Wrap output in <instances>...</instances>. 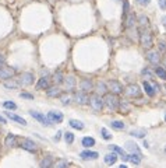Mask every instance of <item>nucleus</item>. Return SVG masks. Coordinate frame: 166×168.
Listing matches in <instances>:
<instances>
[{
  "instance_id": "2eb2a0df",
  "label": "nucleus",
  "mask_w": 166,
  "mask_h": 168,
  "mask_svg": "<svg viewBox=\"0 0 166 168\" xmlns=\"http://www.w3.org/2000/svg\"><path fill=\"white\" fill-rule=\"evenodd\" d=\"M109 147H110V150H113L116 154L121 156V158H123L124 161H127V154H126V151H124L121 147H119V146H116V144H112V146H109Z\"/></svg>"
},
{
  "instance_id": "6ab92c4d",
  "label": "nucleus",
  "mask_w": 166,
  "mask_h": 168,
  "mask_svg": "<svg viewBox=\"0 0 166 168\" xmlns=\"http://www.w3.org/2000/svg\"><path fill=\"white\" fill-rule=\"evenodd\" d=\"M15 142H17V137L10 133V134H7L6 140H4V144H6L7 147H13V146H15Z\"/></svg>"
},
{
  "instance_id": "0eeeda50",
  "label": "nucleus",
  "mask_w": 166,
  "mask_h": 168,
  "mask_svg": "<svg viewBox=\"0 0 166 168\" xmlns=\"http://www.w3.org/2000/svg\"><path fill=\"white\" fill-rule=\"evenodd\" d=\"M107 87H109V90H112V94H120V92L123 91L121 84L119 83V81H116V80L107 81Z\"/></svg>"
},
{
  "instance_id": "c03bdc74",
  "label": "nucleus",
  "mask_w": 166,
  "mask_h": 168,
  "mask_svg": "<svg viewBox=\"0 0 166 168\" xmlns=\"http://www.w3.org/2000/svg\"><path fill=\"white\" fill-rule=\"evenodd\" d=\"M142 74H144V76H146V77H148V78H151V72H149L148 69L142 70Z\"/></svg>"
},
{
  "instance_id": "f8f14e48",
  "label": "nucleus",
  "mask_w": 166,
  "mask_h": 168,
  "mask_svg": "<svg viewBox=\"0 0 166 168\" xmlns=\"http://www.w3.org/2000/svg\"><path fill=\"white\" fill-rule=\"evenodd\" d=\"M6 116L9 118V119L14 120V122L20 123V125H23V126H27V120L24 119V118L18 116V115H15V114H11V112H6Z\"/></svg>"
},
{
  "instance_id": "c9c22d12",
  "label": "nucleus",
  "mask_w": 166,
  "mask_h": 168,
  "mask_svg": "<svg viewBox=\"0 0 166 168\" xmlns=\"http://www.w3.org/2000/svg\"><path fill=\"white\" fill-rule=\"evenodd\" d=\"M53 80H55V83H56V84H60V83H63V74H62V73H60V72H57L56 74H55Z\"/></svg>"
},
{
  "instance_id": "9d476101",
  "label": "nucleus",
  "mask_w": 166,
  "mask_h": 168,
  "mask_svg": "<svg viewBox=\"0 0 166 168\" xmlns=\"http://www.w3.org/2000/svg\"><path fill=\"white\" fill-rule=\"evenodd\" d=\"M126 94L129 95V97H140L141 91H140V88H138V86H135V84H130V86L126 88Z\"/></svg>"
},
{
  "instance_id": "a18cd8bd",
  "label": "nucleus",
  "mask_w": 166,
  "mask_h": 168,
  "mask_svg": "<svg viewBox=\"0 0 166 168\" xmlns=\"http://www.w3.org/2000/svg\"><path fill=\"white\" fill-rule=\"evenodd\" d=\"M129 13V3L127 2H124V11H123V14L126 16V14Z\"/></svg>"
},
{
  "instance_id": "a19ab883",
  "label": "nucleus",
  "mask_w": 166,
  "mask_h": 168,
  "mask_svg": "<svg viewBox=\"0 0 166 168\" xmlns=\"http://www.w3.org/2000/svg\"><path fill=\"white\" fill-rule=\"evenodd\" d=\"M98 88L101 90L102 92H103V91H106V86H105V83H101V81H99V83H98Z\"/></svg>"
},
{
  "instance_id": "a211bd4d",
  "label": "nucleus",
  "mask_w": 166,
  "mask_h": 168,
  "mask_svg": "<svg viewBox=\"0 0 166 168\" xmlns=\"http://www.w3.org/2000/svg\"><path fill=\"white\" fill-rule=\"evenodd\" d=\"M116 160H117V154H116V153H109V154L105 156V162H106L107 165L115 164Z\"/></svg>"
},
{
  "instance_id": "58836bf2",
  "label": "nucleus",
  "mask_w": 166,
  "mask_h": 168,
  "mask_svg": "<svg viewBox=\"0 0 166 168\" xmlns=\"http://www.w3.org/2000/svg\"><path fill=\"white\" fill-rule=\"evenodd\" d=\"M20 97H21V98H28V100H32V98H34V95H32V94H28V92H21Z\"/></svg>"
},
{
  "instance_id": "412c9836",
  "label": "nucleus",
  "mask_w": 166,
  "mask_h": 168,
  "mask_svg": "<svg viewBox=\"0 0 166 168\" xmlns=\"http://www.w3.org/2000/svg\"><path fill=\"white\" fill-rule=\"evenodd\" d=\"M141 157L142 156H138V154H130V156H127V161H131L133 164H140L141 161Z\"/></svg>"
},
{
  "instance_id": "de8ad7c7",
  "label": "nucleus",
  "mask_w": 166,
  "mask_h": 168,
  "mask_svg": "<svg viewBox=\"0 0 166 168\" xmlns=\"http://www.w3.org/2000/svg\"><path fill=\"white\" fill-rule=\"evenodd\" d=\"M0 123H6V119L3 116H0Z\"/></svg>"
},
{
  "instance_id": "72a5a7b5",
  "label": "nucleus",
  "mask_w": 166,
  "mask_h": 168,
  "mask_svg": "<svg viewBox=\"0 0 166 168\" xmlns=\"http://www.w3.org/2000/svg\"><path fill=\"white\" fill-rule=\"evenodd\" d=\"M3 106H4V108H7V109H15V108H17V105H15L13 101H4Z\"/></svg>"
},
{
  "instance_id": "603ef678",
  "label": "nucleus",
  "mask_w": 166,
  "mask_h": 168,
  "mask_svg": "<svg viewBox=\"0 0 166 168\" xmlns=\"http://www.w3.org/2000/svg\"><path fill=\"white\" fill-rule=\"evenodd\" d=\"M165 150H166V148H165Z\"/></svg>"
},
{
  "instance_id": "393cba45",
  "label": "nucleus",
  "mask_w": 166,
  "mask_h": 168,
  "mask_svg": "<svg viewBox=\"0 0 166 168\" xmlns=\"http://www.w3.org/2000/svg\"><path fill=\"white\" fill-rule=\"evenodd\" d=\"M52 165V157H45V158L41 161L39 168H50Z\"/></svg>"
},
{
  "instance_id": "4be33fe9",
  "label": "nucleus",
  "mask_w": 166,
  "mask_h": 168,
  "mask_svg": "<svg viewBox=\"0 0 166 168\" xmlns=\"http://www.w3.org/2000/svg\"><path fill=\"white\" fill-rule=\"evenodd\" d=\"M64 84H66V87H67V90L74 88V86H76V78L71 77V76H68V77L64 80Z\"/></svg>"
},
{
  "instance_id": "37998d69",
  "label": "nucleus",
  "mask_w": 166,
  "mask_h": 168,
  "mask_svg": "<svg viewBox=\"0 0 166 168\" xmlns=\"http://www.w3.org/2000/svg\"><path fill=\"white\" fill-rule=\"evenodd\" d=\"M137 2H138V4H141V6H148L151 0H137Z\"/></svg>"
},
{
  "instance_id": "2f4dec72",
  "label": "nucleus",
  "mask_w": 166,
  "mask_h": 168,
  "mask_svg": "<svg viewBox=\"0 0 166 168\" xmlns=\"http://www.w3.org/2000/svg\"><path fill=\"white\" fill-rule=\"evenodd\" d=\"M64 140H66V143H68V144H71V143L74 142V134L71 133V132H67V133L64 134Z\"/></svg>"
},
{
  "instance_id": "c85d7f7f",
  "label": "nucleus",
  "mask_w": 166,
  "mask_h": 168,
  "mask_svg": "<svg viewBox=\"0 0 166 168\" xmlns=\"http://www.w3.org/2000/svg\"><path fill=\"white\" fill-rule=\"evenodd\" d=\"M145 134H146V132L144 129H134L131 132V136H134V137H144Z\"/></svg>"
},
{
  "instance_id": "f704fd0d",
  "label": "nucleus",
  "mask_w": 166,
  "mask_h": 168,
  "mask_svg": "<svg viewBox=\"0 0 166 168\" xmlns=\"http://www.w3.org/2000/svg\"><path fill=\"white\" fill-rule=\"evenodd\" d=\"M155 72H156V76H159L160 78L166 80V72L162 69V67H156V70H155Z\"/></svg>"
},
{
  "instance_id": "f3484780",
  "label": "nucleus",
  "mask_w": 166,
  "mask_h": 168,
  "mask_svg": "<svg viewBox=\"0 0 166 168\" xmlns=\"http://www.w3.org/2000/svg\"><path fill=\"white\" fill-rule=\"evenodd\" d=\"M146 58H148V60L151 62L152 64H156L158 62H159V53H158V52H152V50H151V52L146 53Z\"/></svg>"
},
{
  "instance_id": "aec40b11",
  "label": "nucleus",
  "mask_w": 166,
  "mask_h": 168,
  "mask_svg": "<svg viewBox=\"0 0 166 168\" xmlns=\"http://www.w3.org/2000/svg\"><path fill=\"white\" fill-rule=\"evenodd\" d=\"M81 90L84 92H88L92 90V83H91V80H88V78H84V80L81 81Z\"/></svg>"
},
{
  "instance_id": "49530a36",
  "label": "nucleus",
  "mask_w": 166,
  "mask_h": 168,
  "mask_svg": "<svg viewBox=\"0 0 166 168\" xmlns=\"http://www.w3.org/2000/svg\"><path fill=\"white\" fill-rule=\"evenodd\" d=\"M60 136H62V132H57V134L55 136V140H56V142H59V140H60Z\"/></svg>"
},
{
  "instance_id": "7ed1b4c3",
  "label": "nucleus",
  "mask_w": 166,
  "mask_h": 168,
  "mask_svg": "<svg viewBox=\"0 0 166 168\" xmlns=\"http://www.w3.org/2000/svg\"><path fill=\"white\" fill-rule=\"evenodd\" d=\"M140 42L144 48H148V49L154 45V42H152V35L148 31H141L140 32Z\"/></svg>"
},
{
  "instance_id": "5701e85b",
  "label": "nucleus",
  "mask_w": 166,
  "mask_h": 168,
  "mask_svg": "<svg viewBox=\"0 0 166 168\" xmlns=\"http://www.w3.org/2000/svg\"><path fill=\"white\" fill-rule=\"evenodd\" d=\"M144 90L146 91V94H148L149 97H154V95H155V90H154V87H151V84L146 83V81H144Z\"/></svg>"
},
{
  "instance_id": "20e7f679",
  "label": "nucleus",
  "mask_w": 166,
  "mask_h": 168,
  "mask_svg": "<svg viewBox=\"0 0 166 168\" xmlns=\"http://www.w3.org/2000/svg\"><path fill=\"white\" fill-rule=\"evenodd\" d=\"M46 118H48V120L50 123H60V122H63V114L60 111H50Z\"/></svg>"
},
{
  "instance_id": "79ce46f5",
  "label": "nucleus",
  "mask_w": 166,
  "mask_h": 168,
  "mask_svg": "<svg viewBox=\"0 0 166 168\" xmlns=\"http://www.w3.org/2000/svg\"><path fill=\"white\" fill-rule=\"evenodd\" d=\"M146 22H148V18H146V17L145 16H141L140 17V24H146Z\"/></svg>"
},
{
  "instance_id": "39448f33",
  "label": "nucleus",
  "mask_w": 166,
  "mask_h": 168,
  "mask_svg": "<svg viewBox=\"0 0 166 168\" xmlns=\"http://www.w3.org/2000/svg\"><path fill=\"white\" fill-rule=\"evenodd\" d=\"M14 73H15V70L13 67H7V66L0 67V80H6V78L13 77Z\"/></svg>"
},
{
  "instance_id": "423d86ee",
  "label": "nucleus",
  "mask_w": 166,
  "mask_h": 168,
  "mask_svg": "<svg viewBox=\"0 0 166 168\" xmlns=\"http://www.w3.org/2000/svg\"><path fill=\"white\" fill-rule=\"evenodd\" d=\"M18 83H20V86H31L34 83V74L32 73H23Z\"/></svg>"
},
{
  "instance_id": "3c124183",
  "label": "nucleus",
  "mask_w": 166,
  "mask_h": 168,
  "mask_svg": "<svg viewBox=\"0 0 166 168\" xmlns=\"http://www.w3.org/2000/svg\"><path fill=\"white\" fill-rule=\"evenodd\" d=\"M165 21H166V18H165Z\"/></svg>"
},
{
  "instance_id": "4468645a",
  "label": "nucleus",
  "mask_w": 166,
  "mask_h": 168,
  "mask_svg": "<svg viewBox=\"0 0 166 168\" xmlns=\"http://www.w3.org/2000/svg\"><path fill=\"white\" fill-rule=\"evenodd\" d=\"M21 147L25 148V150H28V151H35L37 150L35 143L32 142V140H29V139H24L23 142H21Z\"/></svg>"
},
{
  "instance_id": "a878e982",
  "label": "nucleus",
  "mask_w": 166,
  "mask_h": 168,
  "mask_svg": "<svg viewBox=\"0 0 166 168\" xmlns=\"http://www.w3.org/2000/svg\"><path fill=\"white\" fill-rule=\"evenodd\" d=\"M110 126L116 130H123L124 129V123L121 120H113V122H110Z\"/></svg>"
},
{
  "instance_id": "bb28decb",
  "label": "nucleus",
  "mask_w": 166,
  "mask_h": 168,
  "mask_svg": "<svg viewBox=\"0 0 166 168\" xmlns=\"http://www.w3.org/2000/svg\"><path fill=\"white\" fill-rule=\"evenodd\" d=\"M70 126L74 129H78V130H81V129H84V123L80 122V120H76V119H71L70 120Z\"/></svg>"
},
{
  "instance_id": "9b49d317",
  "label": "nucleus",
  "mask_w": 166,
  "mask_h": 168,
  "mask_svg": "<svg viewBox=\"0 0 166 168\" xmlns=\"http://www.w3.org/2000/svg\"><path fill=\"white\" fill-rule=\"evenodd\" d=\"M80 157L82 160H96L99 157V154L96 151H90V150H85V151H81L80 153Z\"/></svg>"
},
{
  "instance_id": "dca6fc26",
  "label": "nucleus",
  "mask_w": 166,
  "mask_h": 168,
  "mask_svg": "<svg viewBox=\"0 0 166 168\" xmlns=\"http://www.w3.org/2000/svg\"><path fill=\"white\" fill-rule=\"evenodd\" d=\"M37 88L38 90H48L49 88V78L48 77L39 78V81H38V84H37Z\"/></svg>"
},
{
  "instance_id": "f257e3e1",
  "label": "nucleus",
  "mask_w": 166,
  "mask_h": 168,
  "mask_svg": "<svg viewBox=\"0 0 166 168\" xmlns=\"http://www.w3.org/2000/svg\"><path fill=\"white\" fill-rule=\"evenodd\" d=\"M103 102L106 104V106L110 109V111H116V109L119 108V104H120L117 100V97H116V94H106Z\"/></svg>"
},
{
  "instance_id": "1a4fd4ad",
  "label": "nucleus",
  "mask_w": 166,
  "mask_h": 168,
  "mask_svg": "<svg viewBox=\"0 0 166 168\" xmlns=\"http://www.w3.org/2000/svg\"><path fill=\"white\" fill-rule=\"evenodd\" d=\"M74 100H76V102L77 104H87V102H90V97H88V94L87 92H74Z\"/></svg>"
},
{
  "instance_id": "6e6552de",
  "label": "nucleus",
  "mask_w": 166,
  "mask_h": 168,
  "mask_svg": "<svg viewBox=\"0 0 166 168\" xmlns=\"http://www.w3.org/2000/svg\"><path fill=\"white\" fill-rule=\"evenodd\" d=\"M29 114H31V116L34 118V119L39 120V122L42 123V125H45V126H49V125H52V123H50V122H49V120H48V118H46L45 115H42V114H41V112H37V111H31V112H29Z\"/></svg>"
},
{
  "instance_id": "b1692460",
  "label": "nucleus",
  "mask_w": 166,
  "mask_h": 168,
  "mask_svg": "<svg viewBox=\"0 0 166 168\" xmlns=\"http://www.w3.org/2000/svg\"><path fill=\"white\" fill-rule=\"evenodd\" d=\"M68 165V161L66 158H60L55 162V168H67Z\"/></svg>"
},
{
  "instance_id": "473e14b6",
  "label": "nucleus",
  "mask_w": 166,
  "mask_h": 168,
  "mask_svg": "<svg viewBox=\"0 0 166 168\" xmlns=\"http://www.w3.org/2000/svg\"><path fill=\"white\" fill-rule=\"evenodd\" d=\"M4 86H6L7 88H15V87L20 86V83H18V81L11 80V81H6V83H4Z\"/></svg>"
},
{
  "instance_id": "ddd939ff",
  "label": "nucleus",
  "mask_w": 166,
  "mask_h": 168,
  "mask_svg": "<svg viewBox=\"0 0 166 168\" xmlns=\"http://www.w3.org/2000/svg\"><path fill=\"white\" fill-rule=\"evenodd\" d=\"M126 148L131 154H138V156H142V154H141V151H140V148H138V146L135 144L134 142H127L126 143Z\"/></svg>"
},
{
  "instance_id": "4c0bfd02",
  "label": "nucleus",
  "mask_w": 166,
  "mask_h": 168,
  "mask_svg": "<svg viewBox=\"0 0 166 168\" xmlns=\"http://www.w3.org/2000/svg\"><path fill=\"white\" fill-rule=\"evenodd\" d=\"M60 101H62L64 105H67L68 102H70V95H67V94H63V95H60Z\"/></svg>"
},
{
  "instance_id": "c756f323",
  "label": "nucleus",
  "mask_w": 166,
  "mask_h": 168,
  "mask_svg": "<svg viewBox=\"0 0 166 168\" xmlns=\"http://www.w3.org/2000/svg\"><path fill=\"white\" fill-rule=\"evenodd\" d=\"M48 95L49 97H57V95H60V91L56 88V87H49L48 88Z\"/></svg>"
},
{
  "instance_id": "f03ea898",
  "label": "nucleus",
  "mask_w": 166,
  "mask_h": 168,
  "mask_svg": "<svg viewBox=\"0 0 166 168\" xmlns=\"http://www.w3.org/2000/svg\"><path fill=\"white\" fill-rule=\"evenodd\" d=\"M90 104L95 111H102V108H103V98L98 94H94L90 97Z\"/></svg>"
},
{
  "instance_id": "e433bc0d",
  "label": "nucleus",
  "mask_w": 166,
  "mask_h": 168,
  "mask_svg": "<svg viewBox=\"0 0 166 168\" xmlns=\"http://www.w3.org/2000/svg\"><path fill=\"white\" fill-rule=\"evenodd\" d=\"M133 24H134V14H130L126 20V25L127 27H133Z\"/></svg>"
},
{
  "instance_id": "cd10ccee",
  "label": "nucleus",
  "mask_w": 166,
  "mask_h": 168,
  "mask_svg": "<svg viewBox=\"0 0 166 168\" xmlns=\"http://www.w3.org/2000/svg\"><path fill=\"white\" fill-rule=\"evenodd\" d=\"M82 146H84V147L95 146V140H94L92 137H84V139H82Z\"/></svg>"
},
{
  "instance_id": "8fccbe9b",
  "label": "nucleus",
  "mask_w": 166,
  "mask_h": 168,
  "mask_svg": "<svg viewBox=\"0 0 166 168\" xmlns=\"http://www.w3.org/2000/svg\"><path fill=\"white\" fill-rule=\"evenodd\" d=\"M165 120H166V116H165Z\"/></svg>"
},
{
  "instance_id": "7c9ffc66",
  "label": "nucleus",
  "mask_w": 166,
  "mask_h": 168,
  "mask_svg": "<svg viewBox=\"0 0 166 168\" xmlns=\"http://www.w3.org/2000/svg\"><path fill=\"white\" fill-rule=\"evenodd\" d=\"M101 133H102V137H103L105 140H110V139H112V134L107 132L106 128H102V129H101Z\"/></svg>"
},
{
  "instance_id": "09e8293b",
  "label": "nucleus",
  "mask_w": 166,
  "mask_h": 168,
  "mask_svg": "<svg viewBox=\"0 0 166 168\" xmlns=\"http://www.w3.org/2000/svg\"><path fill=\"white\" fill-rule=\"evenodd\" d=\"M119 168H127V167H126V165H123V164H121V165H120V167H119Z\"/></svg>"
},
{
  "instance_id": "ea45409f",
  "label": "nucleus",
  "mask_w": 166,
  "mask_h": 168,
  "mask_svg": "<svg viewBox=\"0 0 166 168\" xmlns=\"http://www.w3.org/2000/svg\"><path fill=\"white\" fill-rule=\"evenodd\" d=\"M158 3H159V7L162 10H166V0H158Z\"/></svg>"
}]
</instances>
